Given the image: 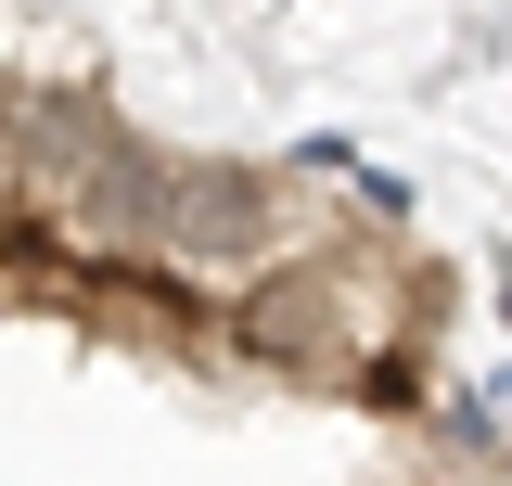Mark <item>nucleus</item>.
Listing matches in <instances>:
<instances>
[{
  "label": "nucleus",
  "mask_w": 512,
  "mask_h": 486,
  "mask_svg": "<svg viewBox=\"0 0 512 486\" xmlns=\"http://www.w3.org/2000/svg\"><path fill=\"white\" fill-rule=\"evenodd\" d=\"M167 256H180L192 282H256L269 256H295V243H282V167H256V154H192Z\"/></svg>",
  "instance_id": "nucleus-1"
},
{
  "label": "nucleus",
  "mask_w": 512,
  "mask_h": 486,
  "mask_svg": "<svg viewBox=\"0 0 512 486\" xmlns=\"http://www.w3.org/2000/svg\"><path fill=\"white\" fill-rule=\"evenodd\" d=\"M116 128L128 116L103 103V90H77V77H52V90L13 77V218H39V205L64 218V192L90 180V154H103Z\"/></svg>",
  "instance_id": "nucleus-2"
},
{
  "label": "nucleus",
  "mask_w": 512,
  "mask_h": 486,
  "mask_svg": "<svg viewBox=\"0 0 512 486\" xmlns=\"http://www.w3.org/2000/svg\"><path fill=\"white\" fill-rule=\"evenodd\" d=\"M180 167H192V154H167V141L116 128V141L90 154V180L64 192V231H77V243H128V256H167V218H180Z\"/></svg>",
  "instance_id": "nucleus-3"
},
{
  "label": "nucleus",
  "mask_w": 512,
  "mask_h": 486,
  "mask_svg": "<svg viewBox=\"0 0 512 486\" xmlns=\"http://www.w3.org/2000/svg\"><path fill=\"white\" fill-rule=\"evenodd\" d=\"M423 435H436V474H512V423H500V397H474V384H448L423 410Z\"/></svg>",
  "instance_id": "nucleus-4"
},
{
  "label": "nucleus",
  "mask_w": 512,
  "mask_h": 486,
  "mask_svg": "<svg viewBox=\"0 0 512 486\" xmlns=\"http://www.w3.org/2000/svg\"><path fill=\"white\" fill-rule=\"evenodd\" d=\"M436 346H372V359L346 371V410H384V423H410V410H436Z\"/></svg>",
  "instance_id": "nucleus-5"
},
{
  "label": "nucleus",
  "mask_w": 512,
  "mask_h": 486,
  "mask_svg": "<svg viewBox=\"0 0 512 486\" xmlns=\"http://www.w3.org/2000/svg\"><path fill=\"white\" fill-rule=\"evenodd\" d=\"M346 192H359V205H372L384 231H397V218H410V180H397V167H346Z\"/></svg>",
  "instance_id": "nucleus-6"
},
{
  "label": "nucleus",
  "mask_w": 512,
  "mask_h": 486,
  "mask_svg": "<svg viewBox=\"0 0 512 486\" xmlns=\"http://www.w3.org/2000/svg\"><path fill=\"white\" fill-rule=\"evenodd\" d=\"M436 486H512V474H436Z\"/></svg>",
  "instance_id": "nucleus-7"
},
{
  "label": "nucleus",
  "mask_w": 512,
  "mask_h": 486,
  "mask_svg": "<svg viewBox=\"0 0 512 486\" xmlns=\"http://www.w3.org/2000/svg\"><path fill=\"white\" fill-rule=\"evenodd\" d=\"M500 333H512V269H500Z\"/></svg>",
  "instance_id": "nucleus-8"
}]
</instances>
